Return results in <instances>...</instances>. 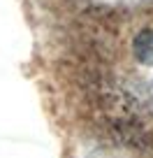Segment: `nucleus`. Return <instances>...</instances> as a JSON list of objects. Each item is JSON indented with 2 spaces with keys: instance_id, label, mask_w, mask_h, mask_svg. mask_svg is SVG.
Instances as JSON below:
<instances>
[{
  "instance_id": "nucleus-1",
  "label": "nucleus",
  "mask_w": 153,
  "mask_h": 158,
  "mask_svg": "<svg viewBox=\"0 0 153 158\" xmlns=\"http://www.w3.org/2000/svg\"><path fill=\"white\" fill-rule=\"evenodd\" d=\"M135 54L142 63L153 65V30H144L135 40Z\"/></svg>"
}]
</instances>
